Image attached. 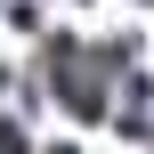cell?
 <instances>
[{
    "label": "cell",
    "instance_id": "2",
    "mask_svg": "<svg viewBox=\"0 0 154 154\" xmlns=\"http://www.w3.org/2000/svg\"><path fill=\"white\" fill-rule=\"evenodd\" d=\"M0 154H24V130L16 122H0Z\"/></svg>",
    "mask_w": 154,
    "mask_h": 154
},
{
    "label": "cell",
    "instance_id": "1",
    "mask_svg": "<svg viewBox=\"0 0 154 154\" xmlns=\"http://www.w3.org/2000/svg\"><path fill=\"white\" fill-rule=\"evenodd\" d=\"M114 73H122V49L49 41V81H57V97H65L73 114H97V106H106V89H114Z\"/></svg>",
    "mask_w": 154,
    "mask_h": 154
}]
</instances>
